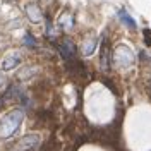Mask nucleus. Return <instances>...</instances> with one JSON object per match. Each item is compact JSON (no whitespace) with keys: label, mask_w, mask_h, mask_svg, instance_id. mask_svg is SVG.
Returning <instances> with one entry per match:
<instances>
[{"label":"nucleus","mask_w":151,"mask_h":151,"mask_svg":"<svg viewBox=\"0 0 151 151\" xmlns=\"http://www.w3.org/2000/svg\"><path fill=\"white\" fill-rule=\"evenodd\" d=\"M40 142H41L40 134H36V132H31V134L22 136L19 141H16V144L12 146V150H10V151H33L35 148H38V146H40Z\"/></svg>","instance_id":"7ed1b4c3"},{"label":"nucleus","mask_w":151,"mask_h":151,"mask_svg":"<svg viewBox=\"0 0 151 151\" xmlns=\"http://www.w3.org/2000/svg\"><path fill=\"white\" fill-rule=\"evenodd\" d=\"M26 14H28L29 21L35 22V24L43 21V10H41V7L38 5L36 2H31V4L26 5Z\"/></svg>","instance_id":"423d86ee"},{"label":"nucleus","mask_w":151,"mask_h":151,"mask_svg":"<svg viewBox=\"0 0 151 151\" xmlns=\"http://www.w3.org/2000/svg\"><path fill=\"white\" fill-rule=\"evenodd\" d=\"M58 28H62L65 33L74 29V17L70 12H64L60 17H58Z\"/></svg>","instance_id":"0eeeda50"},{"label":"nucleus","mask_w":151,"mask_h":151,"mask_svg":"<svg viewBox=\"0 0 151 151\" xmlns=\"http://www.w3.org/2000/svg\"><path fill=\"white\" fill-rule=\"evenodd\" d=\"M4 81H5V77H4V76H2V74H0V86H2V84H4Z\"/></svg>","instance_id":"ddd939ff"},{"label":"nucleus","mask_w":151,"mask_h":151,"mask_svg":"<svg viewBox=\"0 0 151 151\" xmlns=\"http://www.w3.org/2000/svg\"><path fill=\"white\" fill-rule=\"evenodd\" d=\"M4 103H5V100H4V96H0V108L4 106Z\"/></svg>","instance_id":"f8f14e48"},{"label":"nucleus","mask_w":151,"mask_h":151,"mask_svg":"<svg viewBox=\"0 0 151 151\" xmlns=\"http://www.w3.org/2000/svg\"><path fill=\"white\" fill-rule=\"evenodd\" d=\"M119 17H120V21H122L127 28L136 29V21H134L129 14H125V10H119Z\"/></svg>","instance_id":"9d476101"},{"label":"nucleus","mask_w":151,"mask_h":151,"mask_svg":"<svg viewBox=\"0 0 151 151\" xmlns=\"http://www.w3.org/2000/svg\"><path fill=\"white\" fill-rule=\"evenodd\" d=\"M58 52H60V55L64 57L65 60L74 58V55H76V45H74V41H72L70 38H64V40L60 41V45H58Z\"/></svg>","instance_id":"39448f33"},{"label":"nucleus","mask_w":151,"mask_h":151,"mask_svg":"<svg viewBox=\"0 0 151 151\" xmlns=\"http://www.w3.org/2000/svg\"><path fill=\"white\" fill-rule=\"evenodd\" d=\"M19 64H21L19 55H9V57H5V58L2 60L0 69H2V70H12V69H14V67H17Z\"/></svg>","instance_id":"1a4fd4ad"},{"label":"nucleus","mask_w":151,"mask_h":151,"mask_svg":"<svg viewBox=\"0 0 151 151\" xmlns=\"http://www.w3.org/2000/svg\"><path fill=\"white\" fill-rule=\"evenodd\" d=\"M24 119V112L21 108H14L9 113H5L2 119H0V139H9L12 137L17 129L22 124Z\"/></svg>","instance_id":"f257e3e1"},{"label":"nucleus","mask_w":151,"mask_h":151,"mask_svg":"<svg viewBox=\"0 0 151 151\" xmlns=\"http://www.w3.org/2000/svg\"><path fill=\"white\" fill-rule=\"evenodd\" d=\"M96 43H98V40L91 35V36H88V38H84V41H83V48H81V53L83 55H91L94 52V48H96Z\"/></svg>","instance_id":"6e6552de"},{"label":"nucleus","mask_w":151,"mask_h":151,"mask_svg":"<svg viewBox=\"0 0 151 151\" xmlns=\"http://www.w3.org/2000/svg\"><path fill=\"white\" fill-rule=\"evenodd\" d=\"M24 45H26V47H36V40H35V36H33V35H29V33H26V35H24Z\"/></svg>","instance_id":"9b49d317"},{"label":"nucleus","mask_w":151,"mask_h":151,"mask_svg":"<svg viewBox=\"0 0 151 151\" xmlns=\"http://www.w3.org/2000/svg\"><path fill=\"white\" fill-rule=\"evenodd\" d=\"M112 64H117L120 69H129L134 64V53L125 45H119L112 52Z\"/></svg>","instance_id":"f03ea898"},{"label":"nucleus","mask_w":151,"mask_h":151,"mask_svg":"<svg viewBox=\"0 0 151 151\" xmlns=\"http://www.w3.org/2000/svg\"><path fill=\"white\" fill-rule=\"evenodd\" d=\"M148 84H150V91H151V74H150V79H148Z\"/></svg>","instance_id":"4468645a"},{"label":"nucleus","mask_w":151,"mask_h":151,"mask_svg":"<svg viewBox=\"0 0 151 151\" xmlns=\"http://www.w3.org/2000/svg\"><path fill=\"white\" fill-rule=\"evenodd\" d=\"M110 58H112V53H110V48H108V41H106V38H103L101 48H100V67L105 72L110 70Z\"/></svg>","instance_id":"20e7f679"}]
</instances>
